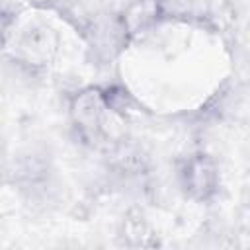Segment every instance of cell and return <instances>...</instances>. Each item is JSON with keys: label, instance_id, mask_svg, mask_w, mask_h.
Instances as JSON below:
<instances>
[{"label": "cell", "instance_id": "2", "mask_svg": "<svg viewBox=\"0 0 250 250\" xmlns=\"http://www.w3.org/2000/svg\"><path fill=\"white\" fill-rule=\"evenodd\" d=\"M70 119L78 133L86 141H94L104 133L105 113L109 111L104 90L100 88H84L70 102Z\"/></svg>", "mask_w": 250, "mask_h": 250}, {"label": "cell", "instance_id": "5", "mask_svg": "<svg viewBox=\"0 0 250 250\" xmlns=\"http://www.w3.org/2000/svg\"><path fill=\"white\" fill-rule=\"evenodd\" d=\"M12 23H14V18H12L8 12L0 10V47L6 43L8 33H10V29H12Z\"/></svg>", "mask_w": 250, "mask_h": 250}, {"label": "cell", "instance_id": "3", "mask_svg": "<svg viewBox=\"0 0 250 250\" xmlns=\"http://www.w3.org/2000/svg\"><path fill=\"white\" fill-rule=\"evenodd\" d=\"M162 18H164L162 0H131L121 14L123 33L127 37L145 35L152 27H156Z\"/></svg>", "mask_w": 250, "mask_h": 250}, {"label": "cell", "instance_id": "1", "mask_svg": "<svg viewBox=\"0 0 250 250\" xmlns=\"http://www.w3.org/2000/svg\"><path fill=\"white\" fill-rule=\"evenodd\" d=\"M178 182L189 199L209 201L217 195L221 184L217 162L205 152H195L180 164Z\"/></svg>", "mask_w": 250, "mask_h": 250}, {"label": "cell", "instance_id": "4", "mask_svg": "<svg viewBox=\"0 0 250 250\" xmlns=\"http://www.w3.org/2000/svg\"><path fill=\"white\" fill-rule=\"evenodd\" d=\"M125 242L129 246H141V248H148V246H156L158 238L152 232V229L148 227V223L145 221L143 215L139 213H131L127 215V219L123 221V234Z\"/></svg>", "mask_w": 250, "mask_h": 250}]
</instances>
